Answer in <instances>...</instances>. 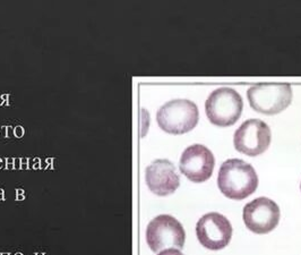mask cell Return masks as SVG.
<instances>
[{
	"label": "cell",
	"mask_w": 301,
	"mask_h": 255,
	"mask_svg": "<svg viewBox=\"0 0 301 255\" xmlns=\"http://www.w3.org/2000/svg\"><path fill=\"white\" fill-rule=\"evenodd\" d=\"M217 186L226 197L240 201L256 191L258 177L251 164L240 159H229L219 170Z\"/></svg>",
	"instance_id": "cell-1"
},
{
	"label": "cell",
	"mask_w": 301,
	"mask_h": 255,
	"mask_svg": "<svg viewBox=\"0 0 301 255\" xmlns=\"http://www.w3.org/2000/svg\"><path fill=\"white\" fill-rule=\"evenodd\" d=\"M242 98L231 87H219L212 92L206 102L205 111L213 125L220 127L232 126L242 112Z\"/></svg>",
	"instance_id": "cell-2"
},
{
	"label": "cell",
	"mask_w": 301,
	"mask_h": 255,
	"mask_svg": "<svg viewBox=\"0 0 301 255\" xmlns=\"http://www.w3.org/2000/svg\"><path fill=\"white\" fill-rule=\"evenodd\" d=\"M160 128L169 134H185L196 127L198 123V108L186 99H175L164 103L156 113Z\"/></svg>",
	"instance_id": "cell-3"
},
{
	"label": "cell",
	"mask_w": 301,
	"mask_h": 255,
	"mask_svg": "<svg viewBox=\"0 0 301 255\" xmlns=\"http://www.w3.org/2000/svg\"><path fill=\"white\" fill-rule=\"evenodd\" d=\"M250 107L265 115H276L288 108L292 100V87L288 83H259L247 91Z\"/></svg>",
	"instance_id": "cell-4"
},
{
	"label": "cell",
	"mask_w": 301,
	"mask_h": 255,
	"mask_svg": "<svg viewBox=\"0 0 301 255\" xmlns=\"http://www.w3.org/2000/svg\"><path fill=\"white\" fill-rule=\"evenodd\" d=\"M186 233L182 224L169 214L154 218L146 228V241L150 248L160 253L168 248L181 250L185 245Z\"/></svg>",
	"instance_id": "cell-5"
},
{
	"label": "cell",
	"mask_w": 301,
	"mask_h": 255,
	"mask_svg": "<svg viewBox=\"0 0 301 255\" xmlns=\"http://www.w3.org/2000/svg\"><path fill=\"white\" fill-rule=\"evenodd\" d=\"M271 128L261 119H248L238 128L233 136V144L240 153L256 157L267 150L271 144Z\"/></svg>",
	"instance_id": "cell-6"
},
{
	"label": "cell",
	"mask_w": 301,
	"mask_h": 255,
	"mask_svg": "<svg viewBox=\"0 0 301 255\" xmlns=\"http://www.w3.org/2000/svg\"><path fill=\"white\" fill-rule=\"evenodd\" d=\"M196 235L202 246L212 251H219L229 244L232 237V226L223 214L211 212L198 220Z\"/></svg>",
	"instance_id": "cell-7"
},
{
	"label": "cell",
	"mask_w": 301,
	"mask_h": 255,
	"mask_svg": "<svg viewBox=\"0 0 301 255\" xmlns=\"http://www.w3.org/2000/svg\"><path fill=\"white\" fill-rule=\"evenodd\" d=\"M246 227L255 234L271 233L280 221V208L274 201L267 197H258L247 203L244 208Z\"/></svg>",
	"instance_id": "cell-8"
},
{
	"label": "cell",
	"mask_w": 301,
	"mask_h": 255,
	"mask_svg": "<svg viewBox=\"0 0 301 255\" xmlns=\"http://www.w3.org/2000/svg\"><path fill=\"white\" fill-rule=\"evenodd\" d=\"M215 159L209 149L202 144L188 146L180 158V171L192 182L207 180L214 170Z\"/></svg>",
	"instance_id": "cell-9"
},
{
	"label": "cell",
	"mask_w": 301,
	"mask_h": 255,
	"mask_svg": "<svg viewBox=\"0 0 301 255\" xmlns=\"http://www.w3.org/2000/svg\"><path fill=\"white\" fill-rule=\"evenodd\" d=\"M145 180L150 192L159 196L172 194L180 185L174 165L167 159L153 161L145 170Z\"/></svg>",
	"instance_id": "cell-10"
},
{
	"label": "cell",
	"mask_w": 301,
	"mask_h": 255,
	"mask_svg": "<svg viewBox=\"0 0 301 255\" xmlns=\"http://www.w3.org/2000/svg\"><path fill=\"white\" fill-rule=\"evenodd\" d=\"M157 255H184L177 248H168V250H164L162 252H160Z\"/></svg>",
	"instance_id": "cell-11"
},
{
	"label": "cell",
	"mask_w": 301,
	"mask_h": 255,
	"mask_svg": "<svg viewBox=\"0 0 301 255\" xmlns=\"http://www.w3.org/2000/svg\"><path fill=\"white\" fill-rule=\"evenodd\" d=\"M300 188H301V184H300Z\"/></svg>",
	"instance_id": "cell-12"
}]
</instances>
